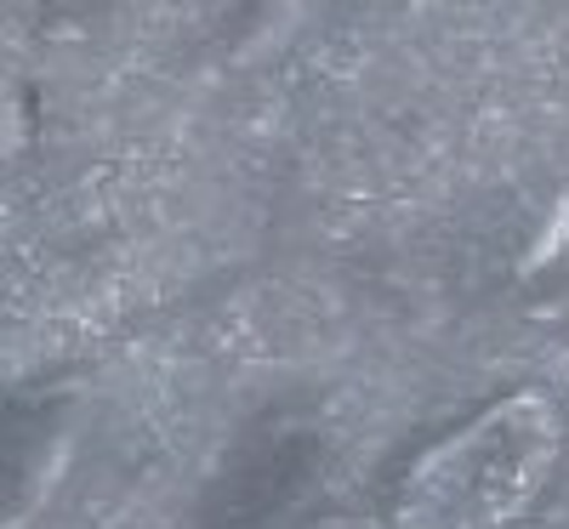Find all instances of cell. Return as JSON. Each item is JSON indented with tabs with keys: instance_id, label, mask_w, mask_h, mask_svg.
Listing matches in <instances>:
<instances>
[{
	"instance_id": "cell-1",
	"label": "cell",
	"mask_w": 569,
	"mask_h": 529,
	"mask_svg": "<svg viewBox=\"0 0 569 529\" xmlns=\"http://www.w3.org/2000/svg\"><path fill=\"white\" fill-rule=\"evenodd\" d=\"M563 461V416L518 388L433 439L393 485V529H512L536 512Z\"/></svg>"
}]
</instances>
